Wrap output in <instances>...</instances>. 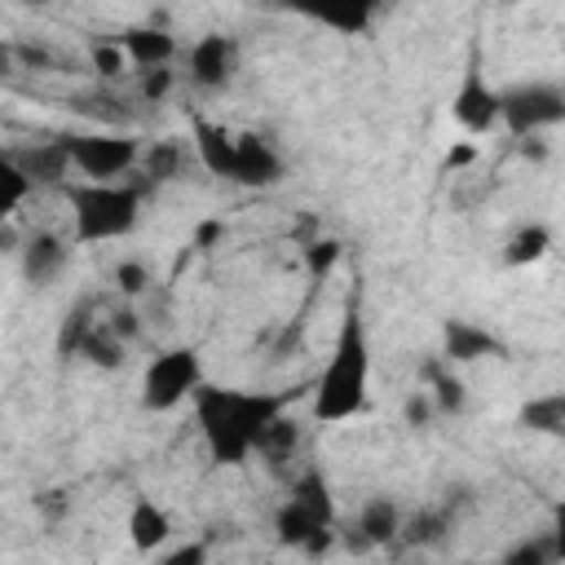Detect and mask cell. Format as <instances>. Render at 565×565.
Wrapping results in <instances>:
<instances>
[{"mask_svg":"<svg viewBox=\"0 0 565 565\" xmlns=\"http://www.w3.org/2000/svg\"><path fill=\"white\" fill-rule=\"evenodd\" d=\"M287 411V393H260V388H230V384H203L194 393V419L212 450V463L238 468L247 455H256L265 428Z\"/></svg>","mask_w":565,"mask_h":565,"instance_id":"6da1fadb","label":"cell"},{"mask_svg":"<svg viewBox=\"0 0 565 565\" xmlns=\"http://www.w3.org/2000/svg\"><path fill=\"white\" fill-rule=\"evenodd\" d=\"M366 388H371V340H366V318L358 305L344 309L331 358L318 375L313 393V419L318 424H344L366 411Z\"/></svg>","mask_w":565,"mask_h":565,"instance_id":"7a4b0ae2","label":"cell"},{"mask_svg":"<svg viewBox=\"0 0 565 565\" xmlns=\"http://www.w3.org/2000/svg\"><path fill=\"white\" fill-rule=\"evenodd\" d=\"M71 221H75V243H110L137 230L141 221V181H71L66 190Z\"/></svg>","mask_w":565,"mask_h":565,"instance_id":"3957f363","label":"cell"},{"mask_svg":"<svg viewBox=\"0 0 565 565\" xmlns=\"http://www.w3.org/2000/svg\"><path fill=\"white\" fill-rule=\"evenodd\" d=\"M199 388H203V362L190 344H177V349H163L150 358V366L141 375V406L172 411L181 402H194Z\"/></svg>","mask_w":565,"mask_h":565,"instance_id":"277c9868","label":"cell"},{"mask_svg":"<svg viewBox=\"0 0 565 565\" xmlns=\"http://www.w3.org/2000/svg\"><path fill=\"white\" fill-rule=\"evenodd\" d=\"M516 141L565 124V88L547 79H530L516 88H503V119H499Z\"/></svg>","mask_w":565,"mask_h":565,"instance_id":"5b68a950","label":"cell"},{"mask_svg":"<svg viewBox=\"0 0 565 565\" xmlns=\"http://www.w3.org/2000/svg\"><path fill=\"white\" fill-rule=\"evenodd\" d=\"M62 146L88 181H115L141 163V146L124 132H66Z\"/></svg>","mask_w":565,"mask_h":565,"instance_id":"8992f818","label":"cell"},{"mask_svg":"<svg viewBox=\"0 0 565 565\" xmlns=\"http://www.w3.org/2000/svg\"><path fill=\"white\" fill-rule=\"evenodd\" d=\"M450 115H455V124L468 128V132H490V128L503 119V93L490 88L481 62H472V66L463 71V79H459V88H455V97H450Z\"/></svg>","mask_w":565,"mask_h":565,"instance_id":"52a82bcc","label":"cell"},{"mask_svg":"<svg viewBox=\"0 0 565 565\" xmlns=\"http://www.w3.org/2000/svg\"><path fill=\"white\" fill-rule=\"evenodd\" d=\"M185 66H190V79L199 84V88H225L230 79H234V71H238V44L230 40V35H203L194 49H190V57H185Z\"/></svg>","mask_w":565,"mask_h":565,"instance_id":"ba28073f","label":"cell"},{"mask_svg":"<svg viewBox=\"0 0 565 565\" xmlns=\"http://www.w3.org/2000/svg\"><path fill=\"white\" fill-rule=\"evenodd\" d=\"M4 159H13L22 172H26V181L40 190V185H71L66 177H71V154H66V146H62V137L57 141H35V146H9L4 150Z\"/></svg>","mask_w":565,"mask_h":565,"instance_id":"9c48e42d","label":"cell"},{"mask_svg":"<svg viewBox=\"0 0 565 565\" xmlns=\"http://www.w3.org/2000/svg\"><path fill=\"white\" fill-rule=\"evenodd\" d=\"M190 132H194V154H199V163H203L212 177L234 181V168H238V132H230L225 124H212V119H203V115L190 119Z\"/></svg>","mask_w":565,"mask_h":565,"instance_id":"30bf717a","label":"cell"},{"mask_svg":"<svg viewBox=\"0 0 565 565\" xmlns=\"http://www.w3.org/2000/svg\"><path fill=\"white\" fill-rule=\"evenodd\" d=\"M282 177V159L274 154V146L260 132H238V168L234 181L247 190H269Z\"/></svg>","mask_w":565,"mask_h":565,"instance_id":"8fae6325","label":"cell"},{"mask_svg":"<svg viewBox=\"0 0 565 565\" xmlns=\"http://www.w3.org/2000/svg\"><path fill=\"white\" fill-rule=\"evenodd\" d=\"M393 539H402V512H397V503L388 494L366 499L362 512H358V525H353L349 543L353 547H388Z\"/></svg>","mask_w":565,"mask_h":565,"instance_id":"7c38bea8","label":"cell"},{"mask_svg":"<svg viewBox=\"0 0 565 565\" xmlns=\"http://www.w3.org/2000/svg\"><path fill=\"white\" fill-rule=\"evenodd\" d=\"M66 256H71V247H66L57 234L35 230V234L22 243V278H26L31 287H49V282L66 269Z\"/></svg>","mask_w":565,"mask_h":565,"instance_id":"4fadbf2b","label":"cell"},{"mask_svg":"<svg viewBox=\"0 0 565 565\" xmlns=\"http://www.w3.org/2000/svg\"><path fill=\"white\" fill-rule=\"evenodd\" d=\"M499 358L503 353V340H494L486 327L477 322H463V318H450L441 327V358L446 362H477V358Z\"/></svg>","mask_w":565,"mask_h":565,"instance_id":"5bb4252c","label":"cell"},{"mask_svg":"<svg viewBox=\"0 0 565 565\" xmlns=\"http://www.w3.org/2000/svg\"><path fill=\"white\" fill-rule=\"evenodd\" d=\"M119 49L128 53L132 66H141V71H163V66L177 57V35L163 31V26H132V31H124Z\"/></svg>","mask_w":565,"mask_h":565,"instance_id":"9a60e30c","label":"cell"},{"mask_svg":"<svg viewBox=\"0 0 565 565\" xmlns=\"http://www.w3.org/2000/svg\"><path fill=\"white\" fill-rule=\"evenodd\" d=\"M322 530H335V525H322L305 503H296V499H287L278 512H274V539L282 543V547H296V552H305Z\"/></svg>","mask_w":565,"mask_h":565,"instance_id":"2e32d148","label":"cell"},{"mask_svg":"<svg viewBox=\"0 0 565 565\" xmlns=\"http://www.w3.org/2000/svg\"><path fill=\"white\" fill-rule=\"evenodd\" d=\"M168 534H172L168 512L154 499H137L132 512H128V539H132V547L137 552H154V547L168 543Z\"/></svg>","mask_w":565,"mask_h":565,"instance_id":"e0dca14e","label":"cell"},{"mask_svg":"<svg viewBox=\"0 0 565 565\" xmlns=\"http://www.w3.org/2000/svg\"><path fill=\"white\" fill-rule=\"evenodd\" d=\"M419 375H424V393L433 397L437 415H459V411H463V380L450 371V362H446V358L424 362V366H419Z\"/></svg>","mask_w":565,"mask_h":565,"instance_id":"ac0fdd59","label":"cell"},{"mask_svg":"<svg viewBox=\"0 0 565 565\" xmlns=\"http://www.w3.org/2000/svg\"><path fill=\"white\" fill-rule=\"evenodd\" d=\"M75 353H79V358H88L93 366H124V340L110 331V322H106V318H102V322H97V318L88 322V331L79 335Z\"/></svg>","mask_w":565,"mask_h":565,"instance_id":"d6986e66","label":"cell"},{"mask_svg":"<svg viewBox=\"0 0 565 565\" xmlns=\"http://www.w3.org/2000/svg\"><path fill=\"white\" fill-rule=\"evenodd\" d=\"M450 503H437V508H419L415 516H406L402 521V543H411V547H433V543H441L446 539V530H450Z\"/></svg>","mask_w":565,"mask_h":565,"instance_id":"ffe728a7","label":"cell"},{"mask_svg":"<svg viewBox=\"0 0 565 565\" xmlns=\"http://www.w3.org/2000/svg\"><path fill=\"white\" fill-rule=\"evenodd\" d=\"M516 424L530 433H547V437H565V393H547L534 397L516 411Z\"/></svg>","mask_w":565,"mask_h":565,"instance_id":"44dd1931","label":"cell"},{"mask_svg":"<svg viewBox=\"0 0 565 565\" xmlns=\"http://www.w3.org/2000/svg\"><path fill=\"white\" fill-rule=\"evenodd\" d=\"M287 499L305 503L322 525H335V499H331V486H327V477H322L318 468L300 472V477L291 481V494H287Z\"/></svg>","mask_w":565,"mask_h":565,"instance_id":"7402d4cb","label":"cell"},{"mask_svg":"<svg viewBox=\"0 0 565 565\" xmlns=\"http://www.w3.org/2000/svg\"><path fill=\"white\" fill-rule=\"evenodd\" d=\"M141 168L150 181H181L190 172V154L181 141H154L150 150H141Z\"/></svg>","mask_w":565,"mask_h":565,"instance_id":"603a6c76","label":"cell"},{"mask_svg":"<svg viewBox=\"0 0 565 565\" xmlns=\"http://www.w3.org/2000/svg\"><path fill=\"white\" fill-rule=\"evenodd\" d=\"M296 446H300V428H296V419L278 415V419L265 428V437H260L256 455H260L269 468H278V463H287V459L296 455Z\"/></svg>","mask_w":565,"mask_h":565,"instance_id":"cb8c5ba5","label":"cell"},{"mask_svg":"<svg viewBox=\"0 0 565 565\" xmlns=\"http://www.w3.org/2000/svg\"><path fill=\"white\" fill-rule=\"evenodd\" d=\"M547 247H552L547 225H521V230L508 238L503 260H508V265H534V260H543V256H547Z\"/></svg>","mask_w":565,"mask_h":565,"instance_id":"d4e9b609","label":"cell"},{"mask_svg":"<svg viewBox=\"0 0 565 565\" xmlns=\"http://www.w3.org/2000/svg\"><path fill=\"white\" fill-rule=\"evenodd\" d=\"M31 190H35V185L26 181V172H22L13 159H0V216H4V221L18 212V203H22Z\"/></svg>","mask_w":565,"mask_h":565,"instance_id":"484cf974","label":"cell"},{"mask_svg":"<svg viewBox=\"0 0 565 565\" xmlns=\"http://www.w3.org/2000/svg\"><path fill=\"white\" fill-rule=\"evenodd\" d=\"M499 565H556V556H552V543H547V534H543V539L516 543Z\"/></svg>","mask_w":565,"mask_h":565,"instance_id":"4316f807","label":"cell"},{"mask_svg":"<svg viewBox=\"0 0 565 565\" xmlns=\"http://www.w3.org/2000/svg\"><path fill=\"white\" fill-rule=\"evenodd\" d=\"M309 18H313V22H322V26H340V31L358 35V31H366L371 9H318V13H309Z\"/></svg>","mask_w":565,"mask_h":565,"instance_id":"83f0119b","label":"cell"},{"mask_svg":"<svg viewBox=\"0 0 565 565\" xmlns=\"http://www.w3.org/2000/svg\"><path fill=\"white\" fill-rule=\"evenodd\" d=\"M88 57H93V71H97V75H106V79H110V75H119V71H124V62H128V53H124V49L102 44V40L88 49Z\"/></svg>","mask_w":565,"mask_h":565,"instance_id":"f1b7e54d","label":"cell"},{"mask_svg":"<svg viewBox=\"0 0 565 565\" xmlns=\"http://www.w3.org/2000/svg\"><path fill=\"white\" fill-rule=\"evenodd\" d=\"M115 282H119V291L132 300V296H141V291L150 287V269H146V265H137V260H124V265L115 269Z\"/></svg>","mask_w":565,"mask_h":565,"instance_id":"f546056e","label":"cell"},{"mask_svg":"<svg viewBox=\"0 0 565 565\" xmlns=\"http://www.w3.org/2000/svg\"><path fill=\"white\" fill-rule=\"evenodd\" d=\"M433 415H437V406H433V397H428L424 388L406 397V424H411V428H424Z\"/></svg>","mask_w":565,"mask_h":565,"instance_id":"4dcf8cb0","label":"cell"},{"mask_svg":"<svg viewBox=\"0 0 565 565\" xmlns=\"http://www.w3.org/2000/svg\"><path fill=\"white\" fill-rule=\"evenodd\" d=\"M168 88H172V71L168 66L163 71H141V97L146 102H159Z\"/></svg>","mask_w":565,"mask_h":565,"instance_id":"1f68e13d","label":"cell"},{"mask_svg":"<svg viewBox=\"0 0 565 565\" xmlns=\"http://www.w3.org/2000/svg\"><path fill=\"white\" fill-rule=\"evenodd\" d=\"M159 565H207V543H181V547L168 552Z\"/></svg>","mask_w":565,"mask_h":565,"instance_id":"d6a6232c","label":"cell"},{"mask_svg":"<svg viewBox=\"0 0 565 565\" xmlns=\"http://www.w3.org/2000/svg\"><path fill=\"white\" fill-rule=\"evenodd\" d=\"M547 543H552L556 565H565V499L552 508V530H547Z\"/></svg>","mask_w":565,"mask_h":565,"instance_id":"836d02e7","label":"cell"},{"mask_svg":"<svg viewBox=\"0 0 565 565\" xmlns=\"http://www.w3.org/2000/svg\"><path fill=\"white\" fill-rule=\"evenodd\" d=\"M106 322H110V331H115L119 340H128V335L137 331V313H132V309H119V313H115V318H106Z\"/></svg>","mask_w":565,"mask_h":565,"instance_id":"e575fe53","label":"cell"},{"mask_svg":"<svg viewBox=\"0 0 565 565\" xmlns=\"http://www.w3.org/2000/svg\"><path fill=\"white\" fill-rule=\"evenodd\" d=\"M335 256H340V247H335V243H313V252H309V265H313V269H322V265H331Z\"/></svg>","mask_w":565,"mask_h":565,"instance_id":"d590c367","label":"cell"},{"mask_svg":"<svg viewBox=\"0 0 565 565\" xmlns=\"http://www.w3.org/2000/svg\"><path fill=\"white\" fill-rule=\"evenodd\" d=\"M472 159H477L472 146H455V150L446 154V172H450V168H463V163H472Z\"/></svg>","mask_w":565,"mask_h":565,"instance_id":"8d00e7d4","label":"cell"},{"mask_svg":"<svg viewBox=\"0 0 565 565\" xmlns=\"http://www.w3.org/2000/svg\"><path fill=\"white\" fill-rule=\"evenodd\" d=\"M216 238H221V225H216V221H203V225H199V234H194V243H199V247H207V243H216Z\"/></svg>","mask_w":565,"mask_h":565,"instance_id":"74e56055","label":"cell"}]
</instances>
